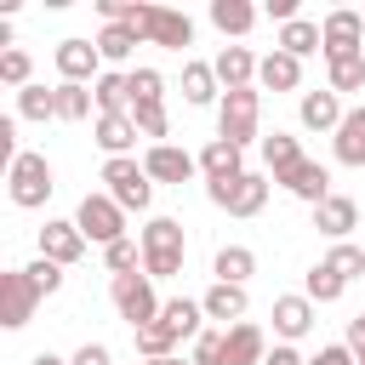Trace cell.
I'll return each mask as SVG.
<instances>
[{"label":"cell","mask_w":365,"mask_h":365,"mask_svg":"<svg viewBox=\"0 0 365 365\" xmlns=\"http://www.w3.org/2000/svg\"><path fill=\"white\" fill-rule=\"evenodd\" d=\"M125 29H137V40H143V46H165V51L194 46V17H188V11H171V6L125 0Z\"/></svg>","instance_id":"obj_1"},{"label":"cell","mask_w":365,"mask_h":365,"mask_svg":"<svg viewBox=\"0 0 365 365\" xmlns=\"http://www.w3.org/2000/svg\"><path fill=\"white\" fill-rule=\"evenodd\" d=\"M137 245H143V274H148V279H177V274H182L188 234H182L177 217H148V228H143Z\"/></svg>","instance_id":"obj_2"},{"label":"cell","mask_w":365,"mask_h":365,"mask_svg":"<svg viewBox=\"0 0 365 365\" xmlns=\"http://www.w3.org/2000/svg\"><path fill=\"white\" fill-rule=\"evenodd\" d=\"M217 137L234 143V148L262 143V91H257V86L222 91V103H217Z\"/></svg>","instance_id":"obj_3"},{"label":"cell","mask_w":365,"mask_h":365,"mask_svg":"<svg viewBox=\"0 0 365 365\" xmlns=\"http://www.w3.org/2000/svg\"><path fill=\"white\" fill-rule=\"evenodd\" d=\"M51 188H57V171H51V160H46V154L23 148V154L6 165V194H11V205H17V211H40V205L51 200Z\"/></svg>","instance_id":"obj_4"},{"label":"cell","mask_w":365,"mask_h":365,"mask_svg":"<svg viewBox=\"0 0 365 365\" xmlns=\"http://www.w3.org/2000/svg\"><path fill=\"white\" fill-rule=\"evenodd\" d=\"M103 194L120 205V211H148V200H154V177L143 171V160L137 154H120V160H103Z\"/></svg>","instance_id":"obj_5"},{"label":"cell","mask_w":365,"mask_h":365,"mask_svg":"<svg viewBox=\"0 0 365 365\" xmlns=\"http://www.w3.org/2000/svg\"><path fill=\"white\" fill-rule=\"evenodd\" d=\"M108 302H114V314H120L131 331L154 325V319H160V308H165L148 274H120V279H108Z\"/></svg>","instance_id":"obj_6"},{"label":"cell","mask_w":365,"mask_h":365,"mask_svg":"<svg viewBox=\"0 0 365 365\" xmlns=\"http://www.w3.org/2000/svg\"><path fill=\"white\" fill-rule=\"evenodd\" d=\"M268 182H274V177L245 171V177H234V182H205V200H211L217 211H228V217H257V211L268 205Z\"/></svg>","instance_id":"obj_7"},{"label":"cell","mask_w":365,"mask_h":365,"mask_svg":"<svg viewBox=\"0 0 365 365\" xmlns=\"http://www.w3.org/2000/svg\"><path fill=\"white\" fill-rule=\"evenodd\" d=\"M74 228L86 234V245H114V240H125V211L108 200V194H86L80 200V211H74Z\"/></svg>","instance_id":"obj_8"},{"label":"cell","mask_w":365,"mask_h":365,"mask_svg":"<svg viewBox=\"0 0 365 365\" xmlns=\"http://www.w3.org/2000/svg\"><path fill=\"white\" fill-rule=\"evenodd\" d=\"M319 40H325V63H342V57H365V11H325L319 23Z\"/></svg>","instance_id":"obj_9"},{"label":"cell","mask_w":365,"mask_h":365,"mask_svg":"<svg viewBox=\"0 0 365 365\" xmlns=\"http://www.w3.org/2000/svg\"><path fill=\"white\" fill-rule=\"evenodd\" d=\"M34 308H40V291H34L29 268H6L0 274V325L6 331H23L34 319Z\"/></svg>","instance_id":"obj_10"},{"label":"cell","mask_w":365,"mask_h":365,"mask_svg":"<svg viewBox=\"0 0 365 365\" xmlns=\"http://www.w3.org/2000/svg\"><path fill=\"white\" fill-rule=\"evenodd\" d=\"M57 74L68 80V86H97V74H103V51H97V40H57Z\"/></svg>","instance_id":"obj_11"},{"label":"cell","mask_w":365,"mask_h":365,"mask_svg":"<svg viewBox=\"0 0 365 365\" xmlns=\"http://www.w3.org/2000/svg\"><path fill=\"white\" fill-rule=\"evenodd\" d=\"M143 171H148L154 182H177V188H182V182L200 171V154H188V148H177V143H148Z\"/></svg>","instance_id":"obj_12"},{"label":"cell","mask_w":365,"mask_h":365,"mask_svg":"<svg viewBox=\"0 0 365 365\" xmlns=\"http://www.w3.org/2000/svg\"><path fill=\"white\" fill-rule=\"evenodd\" d=\"M40 257H51V262H63V268H74L80 257H86V234L74 228V217L63 222V217H46V228H40Z\"/></svg>","instance_id":"obj_13"},{"label":"cell","mask_w":365,"mask_h":365,"mask_svg":"<svg viewBox=\"0 0 365 365\" xmlns=\"http://www.w3.org/2000/svg\"><path fill=\"white\" fill-rule=\"evenodd\" d=\"M211 68H217V86H222V91H245V86H257L262 57H251V46H222V51L211 57Z\"/></svg>","instance_id":"obj_14"},{"label":"cell","mask_w":365,"mask_h":365,"mask_svg":"<svg viewBox=\"0 0 365 365\" xmlns=\"http://www.w3.org/2000/svg\"><path fill=\"white\" fill-rule=\"evenodd\" d=\"M262 359H268V336H262V325L240 319V325L222 331V365H262Z\"/></svg>","instance_id":"obj_15"},{"label":"cell","mask_w":365,"mask_h":365,"mask_svg":"<svg viewBox=\"0 0 365 365\" xmlns=\"http://www.w3.org/2000/svg\"><path fill=\"white\" fill-rule=\"evenodd\" d=\"M342 97L325 86V91H302V103H297V120H302V131H331L336 137V125H342Z\"/></svg>","instance_id":"obj_16"},{"label":"cell","mask_w":365,"mask_h":365,"mask_svg":"<svg viewBox=\"0 0 365 365\" xmlns=\"http://www.w3.org/2000/svg\"><path fill=\"white\" fill-rule=\"evenodd\" d=\"M137 137H143V131H137V120H131V114H97V120H91V143H97L108 160L131 154V148H137Z\"/></svg>","instance_id":"obj_17"},{"label":"cell","mask_w":365,"mask_h":365,"mask_svg":"<svg viewBox=\"0 0 365 365\" xmlns=\"http://www.w3.org/2000/svg\"><path fill=\"white\" fill-rule=\"evenodd\" d=\"M308 331H314V302H308L302 291L274 297V336H279V342H302Z\"/></svg>","instance_id":"obj_18"},{"label":"cell","mask_w":365,"mask_h":365,"mask_svg":"<svg viewBox=\"0 0 365 365\" xmlns=\"http://www.w3.org/2000/svg\"><path fill=\"white\" fill-rule=\"evenodd\" d=\"M200 177H205V182H234V177H245V148L211 137V143L200 148Z\"/></svg>","instance_id":"obj_19"},{"label":"cell","mask_w":365,"mask_h":365,"mask_svg":"<svg viewBox=\"0 0 365 365\" xmlns=\"http://www.w3.org/2000/svg\"><path fill=\"white\" fill-rule=\"evenodd\" d=\"M314 228H319L325 240H336V245H342V240L359 228V205H354L348 194H331V200H319V205H314Z\"/></svg>","instance_id":"obj_20"},{"label":"cell","mask_w":365,"mask_h":365,"mask_svg":"<svg viewBox=\"0 0 365 365\" xmlns=\"http://www.w3.org/2000/svg\"><path fill=\"white\" fill-rule=\"evenodd\" d=\"M200 308H205V319H217V325H240L245 308H251V297H245V285H222V279H211V291L200 297Z\"/></svg>","instance_id":"obj_21"},{"label":"cell","mask_w":365,"mask_h":365,"mask_svg":"<svg viewBox=\"0 0 365 365\" xmlns=\"http://www.w3.org/2000/svg\"><path fill=\"white\" fill-rule=\"evenodd\" d=\"M182 103H188V108L222 103V86H217V68H211V63H200V57L182 63Z\"/></svg>","instance_id":"obj_22"},{"label":"cell","mask_w":365,"mask_h":365,"mask_svg":"<svg viewBox=\"0 0 365 365\" xmlns=\"http://www.w3.org/2000/svg\"><path fill=\"white\" fill-rule=\"evenodd\" d=\"M279 188H285V194H297L302 205H319V200H331V194H336V188H331V171H325L319 160H302Z\"/></svg>","instance_id":"obj_23"},{"label":"cell","mask_w":365,"mask_h":365,"mask_svg":"<svg viewBox=\"0 0 365 365\" xmlns=\"http://www.w3.org/2000/svg\"><path fill=\"white\" fill-rule=\"evenodd\" d=\"M331 154H336V165H365V103L342 114V125L331 137Z\"/></svg>","instance_id":"obj_24"},{"label":"cell","mask_w":365,"mask_h":365,"mask_svg":"<svg viewBox=\"0 0 365 365\" xmlns=\"http://www.w3.org/2000/svg\"><path fill=\"white\" fill-rule=\"evenodd\" d=\"M297 86H302V63L274 46V51L262 57V68H257V91H297Z\"/></svg>","instance_id":"obj_25"},{"label":"cell","mask_w":365,"mask_h":365,"mask_svg":"<svg viewBox=\"0 0 365 365\" xmlns=\"http://www.w3.org/2000/svg\"><path fill=\"white\" fill-rule=\"evenodd\" d=\"M308 154H302V143L291 137V131H274V137H262V165H268V177L274 182H285L297 165H302Z\"/></svg>","instance_id":"obj_26"},{"label":"cell","mask_w":365,"mask_h":365,"mask_svg":"<svg viewBox=\"0 0 365 365\" xmlns=\"http://www.w3.org/2000/svg\"><path fill=\"white\" fill-rule=\"evenodd\" d=\"M91 97H97V114H131V74L103 68L97 86H91Z\"/></svg>","instance_id":"obj_27"},{"label":"cell","mask_w":365,"mask_h":365,"mask_svg":"<svg viewBox=\"0 0 365 365\" xmlns=\"http://www.w3.org/2000/svg\"><path fill=\"white\" fill-rule=\"evenodd\" d=\"M274 46H279V51H291L297 63H302V57H314V51H325V40H319V23H308V17H291V23L274 34Z\"/></svg>","instance_id":"obj_28"},{"label":"cell","mask_w":365,"mask_h":365,"mask_svg":"<svg viewBox=\"0 0 365 365\" xmlns=\"http://www.w3.org/2000/svg\"><path fill=\"white\" fill-rule=\"evenodd\" d=\"M211 274H217L222 285H245V279L257 274V251H251V245H222V251L211 257Z\"/></svg>","instance_id":"obj_29"},{"label":"cell","mask_w":365,"mask_h":365,"mask_svg":"<svg viewBox=\"0 0 365 365\" xmlns=\"http://www.w3.org/2000/svg\"><path fill=\"white\" fill-rule=\"evenodd\" d=\"M211 23H217L222 34L240 40V34L257 29V6H251V0H211Z\"/></svg>","instance_id":"obj_30"},{"label":"cell","mask_w":365,"mask_h":365,"mask_svg":"<svg viewBox=\"0 0 365 365\" xmlns=\"http://www.w3.org/2000/svg\"><path fill=\"white\" fill-rule=\"evenodd\" d=\"M137 46H143V40H137V29H125V23H103V29H97V51H103V63H125Z\"/></svg>","instance_id":"obj_31"},{"label":"cell","mask_w":365,"mask_h":365,"mask_svg":"<svg viewBox=\"0 0 365 365\" xmlns=\"http://www.w3.org/2000/svg\"><path fill=\"white\" fill-rule=\"evenodd\" d=\"M342 291H348V279H342L331 262H314L308 279H302V297H308V302H336Z\"/></svg>","instance_id":"obj_32"},{"label":"cell","mask_w":365,"mask_h":365,"mask_svg":"<svg viewBox=\"0 0 365 365\" xmlns=\"http://www.w3.org/2000/svg\"><path fill=\"white\" fill-rule=\"evenodd\" d=\"M160 319H165L177 336H200V331H205V308H200V302H188V297H171V302L160 308Z\"/></svg>","instance_id":"obj_33"},{"label":"cell","mask_w":365,"mask_h":365,"mask_svg":"<svg viewBox=\"0 0 365 365\" xmlns=\"http://www.w3.org/2000/svg\"><path fill=\"white\" fill-rule=\"evenodd\" d=\"M131 336H137V354H143V359H171L177 342H182L165 319H154V325H143V331H131Z\"/></svg>","instance_id":"obj_34"},{"label":"cell","mask_w":365,"mask_h":365,"mask_svg":"<svg viewBox=\"0 0 365 365\" xmlns=\"http://www.w3.org/2000/svg\"><path fill=\"white\" fill-rule=\"evenodd\" d=\"M17 120H57V86H23L17 91Z\"/></svg>","instance_id":"obj_35"},{"label":"cell","mask_w":365,"mask_h":365,"mask_svg":"<svg viewBox=\"0 0 365 365\" xmlns=\"http://www.w3.org/2000/svg\"><path fill=\"white\" fill-rule=\"evenodd\" d=\"M91 86H68V80H57V120H68V125H80V120H91Z\"/></svg>","instance_id":"obj_36"},{"label":"cell","mask_w":365,"mask_h":365,"mask_svg":"<svg viewBox=\"0 0 365 365\" xmlns=\"http://www.w3.org/2000/svg\"><path fill=\"white\" fill-rule=\"evenodd\" d=\"M325 86L342 97V91H359L365 86V57H342V63H325Z\"/></svg>","instance_id":"obj_37"},{"label":"cell","mask_w":365,"mask_h":365,"mask_svg":"<svg viewBox=\"0 0 365 365\" xmlns=\"http://www.w3.org/2000/svg\"><path fill=\"white\" fill-rule=\"evenodd\" d=\"M131 120H137V131H143V137H154V143H165V131H171L165 103H131Z\"/></svg>","instance_id":"obj_38"},{"label":"cell","mask_w":365,"mask_h":365,"mask_svg":"<svg viewBox=\"0 0 365 365\" xmlns=\"http://www.w3.org/2000/svg\"><path fill=\"white\" fill-rule=\"evenodd\" d=\"M131 74V103H165V74L160 68H125Z\"/></svg>","instance_id":"obj_39"},{"label":"cell","mask_w":365,"mask_h":365,"mask_svg":"<svg viewBox=\"0 0 365 365\" xmlns=\"http://www.w3.org/2000/svg\"><path fill=\"white\" fill-rule=\"evenodd\" d=\"M29 74H34V63H29V51H23V46L0 51V80H6V86H17V91H23V86H34Z\"/></svg>","instance_id":"obj_40"},{"label":"cell","mask_w":365,"mask_h":365,"mask_svg":"<svg viewBox=\"0 0 365 365\" xmlns=\"http://www.w3.org/2000/svg\"><path fill=\"white\" fill-rule=\"evenodd\" d=\"M103 262H108V274L120 279V274H137V262H143V245L137 240H114L108 251H103Z\"/></svg>","instance_id":"obj_41"},{"label":"cell","mask_w":365,"mask_h":365,"mask_svg":"<svg viewBox=\"0 0 365 365\" xmlns=\"http://www.w3.org/2000/svg\"><path fill=\"white\" fill-rule=\"evenodd\" d=\"M29 279H34V291H40V297H57V291H63V262L34 257V262H29Z\"/></svg>","instance_id":"obj_42"},{"label":"cell","mask_w":365,"mask_h":365,"mask_svg":"<svg viewBox=\"0 0 365 365\" xmlns=\"http://www.w3.org/2000/svg\"><path fill=\"white\" fill-rule=\"evenodd\" d=\"M325 262H331L342 279H359V274H365V251H359V245H348V240H342V245H331V251H325Z\"/></svg>","instance_id":"obj_43"},{"label":"cell","mask_w":365,"mask_h":365,"mask_svg":"<svg viewBox=\"0 0 365 365\" xmlns=\"http://www.w3.org/2000/svg\"><path fill=\"white\" fill-rule=\"evenodd\" d=\"M188 359H194V365H222V331H200Z\"/></svg>","instance_id":"obj_44"},{"label":"cell","mask_w":365,"mask_h":365,"mask_svg":"<svg viewBox=\"0 0 365 365\" xmlns=\"http://www.w3.org/2000/svg\"><path fill=\"white\" fill-rule=\"evenodd\" d=\"M68 365H114V354H108V342H80Z\"/></svg>","instance_id":"obj_45"},{"label":"cell","mask_w":365,"mask_h":365,"mask_svg":"<svg viewBox=\"0 0 365 365\" xmlns=\"http://www.w3.org/2000/svg\"><path fill=\"white\" fill-rule=\"evenodd\" d=\"M308 365H359V359H354V348H348V342H325Z\"/></svg>","instance_id":"obj_46"},{"label":"cell","mask_w":365,"mask_h":365,"mask_svg":"<svg viewBox=\"0 0 365 365\" xmlns=\"http://www.w3.org/2000/svg\"><path fill=\"white\" fill-rule=\"evenodd\" d=\"M262 365H308V359H302V354H297V342H274V348H268V359H262Z\"/></svg>","instance_id":"obj_47"},{"label":"cell","mask_w":365,"mask_h":365,"mask_svg":"<svg viewBox=\"0 0 365 365\" xmlns=\"http://www.w3.org/2000/svg\"><path fill=\"white\" fill-rule=\"evenodd\" d=\"M268 17H274V23H279V29H285V23H291V17H297V0H268Z\"/></svg>","instance_id":"obj_48"},{"label":"cell","mask_w":365,"mask_h":365,"mask_svg":"<svg viewBox=\"0 0 365 365\" xmlns=\"http://www.w3.org/2000/svg\"><path fill=\"white\" fill-rule=\"evenodd\" d=\"M348 348H354V354L365 348V314H354V319H348Z\"/></svg>","instance_id":"obj_49"},{"label":"cell","mask_w":365,"mask_h":365,"mask_svg":"<svg viewBox=\"0 0 365 365\" xmlns=\"http://www.w3.org/2000/svg\"><path fill=\"white\" fill-rule=\"evenodd\" d=\"M29 365H68V359H63V354H51V348H46V354H34V359H29Z\"/></svg>","instance_id":"obj_50"},{"label":"cell","mask_w":365,"mask_h":365,"mask_svg":"<svg viewBox=\"0 0 365 365\" xmlns=\"http://www.w3.org/2000/svg\"><path fill=\"white\" fill-rule=\"evenodd\" d=\"M148 365H194V359H177V354H171V359H148Z\"/></svg>","instance_id":"obj_51"},{"label":"cell","mask_w":365,"mask_h":365,"mask_svg":"<svg viewBox=\"0 0 365 365\" xmlns=\"http://www.w3.org/2000/svg\"><path fill=\"white\" fill-rule=\"evenodd\" d=\"M354 359H359V365H365V348H359V354H354Z\"/></svg>","instance_id":"obj_52"}]
</instances>
